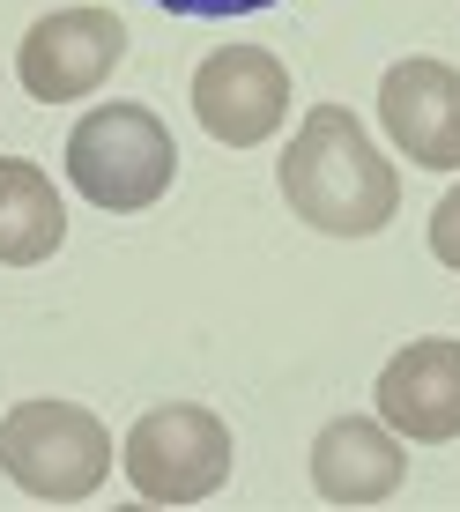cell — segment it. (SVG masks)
Here are the masks:
<instances>
[{
	"instance_id": "cell-10",
	"label": "cell",
	"mask_w": 460,
	"mask_h": 512,
	"mask_svg": "<svg viewBox=\"0 0 460 512\" xmlns=\"http://www.w3.org/2000/svg\"><path fill=\"white\" fill-rule=\"evenodd\" d=\"M67 245L60 186L30 156H0V268H38Z\"/></svg>"
},
{
	"instance_id": "cell-1",
	"label": "cell",
	"mask_w": 460,
	"mask_h": 512,
	"mask_svg": "<svg viewBox=\"0 0 460 512\" xmlns=\"http://www.w3.org/2000/svg\"><path fill=\"white\" fill-rule=\"evenodd\" d=\"M282 201L290 216H305L320 238H379L401 208V179L379 156V141L364 134L357 112L342 104H312L297 119L290 149H282Z\"/></svg>"
},
{
	"instance_id": "cell-12",
	"label": "cell",
	"mask_w": 460,
	"mask_h": 512,
	"mask_svg": "<svg viewBox=\"0 0 460 512\" xmlns=\"http://www.w3.org/2000/svg\"><path fill=\"white\" fill-rule=\"evenodd\" d=\"M164 15H253V8H275V0H149Z\"/></svg>"
},
{
	"instance_id": "cell-4",
	"label": "cell",
	"mask_w": 460,
	"mask_h": 512,
	"mask_svg": "<svg viewBox=\"0 0 460 512\" xmlns=\"http://www.w3.org/2000/svg\"><path fill=\"white\" fill-rule=\"evenodd\" d=\"M127 483L149 505H201L230 483V423L201 401H164L127 431Z\"/></svg>"
},
{
	"instance_id": "cell-6",
	"label": "cell",
	"mask_w": 460,
	"mask_h": 512,
	"mask_svg": "<svg viewBox=\"0 0 460 512\" xmlns=\"http://www.w3.org/2000/svg\"><path fill=\"white\" fill-rule=\"evenodd\" d=\"M290 112V67L260 45H223L193 67V119L230 149H260Z\"/></svg>"
},
{
	"instance_id": "cell-7",
	"label": "cell",
	"mask_w": 460,
	"mask_h": 512,
	"mask_svg": "<svg viewBox=\"0 0 460 512\" xmlns=\"http://www.w3.org/2000/svg\"><path fill=\"white\" fill-rule=\"evenodd\" d=\"M379 119L394 149L423 171H460V67L394 60L379 82Z\"/></svg>"
},
{
	"instance_id": "cell-11",
	"label": "cell",
	"mask_w": 460,
	"mask_h": 512,
	"mask_svg": "<svg viewBox=\"0 0 460 512\" xmlns=\"http://www.w3.org/2000/svg\"><path fill=\"white\" fill-rule=\"evenodd\" d=\"M431 253H438V260H446V268L460 275V186H453L446 201L431 208Z\"/></svg>"
},
{
	"instance_id": "cell-9",
	"label": "cell",
	"mask_w": 460,
	"mask_h": 512,
	"mask_svg": "<svg viewBox=\"0 0 460 512\" xmlns=\"http://www.w3.org/2000/svg\"><path fill=\"white\" fill-rule=\"evenodd\" d=\"M409 475V453H401V431L371 416H334L320 438H312V490L327 505H386Z\"/></svg>"
},
{
	"instance_id": "cell-3",
	"label": "cell",
	"mask_w": 460,
	"mask_h": 512,
	"mask_svg": "<svg viewBox=\"0 0 460 512\" xmlns=\"http://www.w3.org/2000/svg\"><path fill=\"white\" fill-rule=\"evenodd\" d=\"M0 475L38 505H82L112 475V438L75 401H23L0 416Z\"/></svg>"
},
{
	"instance_id": "cell-8",
	"label": "cell",
	"mask_w": 460,
	"mask_h": 512,
	"mask_svg": "<svg viewBox=\"0 0 460 512\" xmlns=\"http://www.w3.org/2000/svg\"><path fill=\"white\" fill-rule=\"evenodd\" d=\"M379 423L401 431L409 446H453L460 438V342L431 334V342L394 349L379 372Z\"/></svg>"
},
{
	"instance_id": "cell-2",
	"label": "cell",
	"mask_w": 460,
	"mask_h": 512,
	"mask_svg": "<svg viewBox=\"0 0 460 512\" xmlns=\"http://www.w3.org/2000/svg\"><path fill=\"white\" fill-rule=\"evenodd\" d=\"M67 179L90 208L104 216H134V208H156L179 179V149H171V127L149 112V104H97V112L75 119L67 134Z\"/></svg>"
},
{
	"instance_id": "cell-5",
	"label": "cell",
	"mask_w": 460,
	"mask_h": 512,
	"mask_svg": "<svg viewBox=\"0 0 460 512\" xmlns=\"http://www.w3.org/2000/svg\"><path fill=\"white\" fill-rule=\"evenodd\" d=\"M119 52H127V23L112 8H60V15L30 23L23 52H15V75H23V90L38 104H75L119 67Z\"/></svg>"
}]
</instances>
